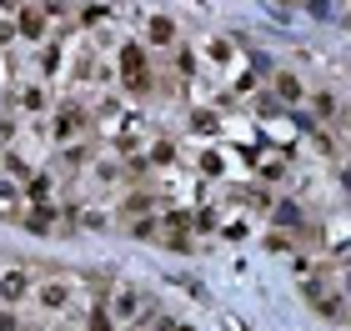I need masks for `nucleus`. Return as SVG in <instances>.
<instances>
[{
  "instance_id": "4468645a",
  "label": "nucleus",
  "mask_w": 351,
  "mask_h": 331,
  "mask_svg": "<svg viewBox=\"0 0 351 331\" xmlns=\"http://www.w3.org/2000/svg\"><path fill=\"white\" fill-rule=\"evenodd\" d=\"M281 226H286V231H301V216H296V206H281Z\"/></svg>"
},
{
  "instance_id": "f8f14e48",
  "label": "nucleus",
  "mask_w": 351,
  "mask_h": 331,
  "mask_svg": "<svg viewBox=\"0 0 351 331\" xmlns=\"http://www.w3.org/2000/svg\"><path fill=\"white\" fill-rule=\"evenodd\" d=\"M25 191H30V201H45V196H51V181H45V176H30Z\"/></svg>"
},
{
  "instance_id": "9d476101",
  "label": "nucleus",
  "mask_w": 351,
  "mask_h": 331,
  "mask_svg": "<svg viewBox=\"0 0 351 331\" xmlns=\"http://www.w3.org/2000/svg\"><path fill=\"white\" fill-rule=\"evenodd\" d=\"M21 106L25 110H45V86H25L21 90Z\"/></svg>"
},
{
  "instance_id": "2eb2a0df",
  "label": "nucleus",
  "mask_w": 351,
  "mask_h": 331,
  "mask_svg": "<svg viewBox=\"0 0 351 331\" xmlns=\"http://www.w3.org/2000/svg\"><path fill=\"white\" fill-rule=\"evenodd\" d=\"M25 231H30V236H45V231H51V226H45V211L30 216V221H25Z\"/></svg>"
},
{
  "instance_id": "20e7f679",
  "label": "nucleus",
  "mask_w": 351,
  "mask_h": 331,
  "mask_svg": "<svg viewBox=\"0 0 351 331\" xmlns=\"http://www.w3.org/2000/svg\"><path fill=\"white\" fill-rule=\"evenodd\" d=\"M306 101V86H301L296 71H276V106H301Z\"/></svg>"
},
{
  "instance_id": "ddd939ff",
  "label": "nucleus",
  "mask_w": 351,
  "mask_h": 331,
  "mask_svg": "<svg viewBox=\"0 0 351 331\" xmlns=\"http://www.w3.org/2000/svg\"><path fill=\"white\" fill-rule=\"evenodd\" d=\"M151 231H156V221H151V216H136V221H131V236H141V241H146Z\"/></svg>"
},
{
  "instance_id": "423d86ee",
  "label": "nucleus",
  "mask_w": 351,
  "mask_h": 331,
  "mask_svg": "<svg viewBox=\"0 0 351 331\" xmlns=\"http://www.w3.org/2000/svg\"><path fill=\"white\" fill-rule=\"evenodd\" d=\"M0 296L15 306V302H25L30 296V276L21 271V266H10V271H0Z\"/></svg>"
},
{
  "instance_id": "f257e3e1",
  "label": "nucleus",
  "mask_w": 351,
  "mask_h": 331,
  "mask_svg": "<svg viewBox=\"0 0 351 331\" xmlns=\"http://www.w3.org/2000/svg\"><path fill=\"white\" fill-rule=\"evenodd\" d=\"M10 21H15V36H21V40H40L51 15H45V5H21V10L10 15Z\"/></svg>"
},
{
  "instance_id": "0eeeda50",
  "label": "nucleus",
  "mask_w": 351,
  "mask_h": 331,
  "mask_svg": "<svg viewBox=\"0 0 351 331\" xmlns=\"http://www.w3.org/2000/svg\"><path fill=\"white\" fill-rule=\"evenodd\" d=\"M36 302L45 311H60V306H71V281H45V286L36 291Z\"/></svg>"
},
{
  "instance_id": "7ed1b4c3",
  "label": "nucleus",
  "mask_w": 351,
  "mask_h": 331,
  "mask_svg": "<svg viewBox=\"0 0 351 331\" xmlns=\"http://www.w3.org/2000/svg\"><path fill=\"white\" fill-rule=\"evenodd\" d=\"M106 311H110L116 321H136V317H141V291H136V286H116V296L106 302Z\"/></svg>"
},
{
  "instance_id": "f3484780",
  "label": "nucleus",
  "mask_w": 351,
  "mask_h": 331,
  "mask_svg": "<svg viewBox=\"0 0 351 331\" xmlns=\"http://www.w3.org/2000/svg\"><path fill=\"white\" fill-rule=\"evenodd\" d=\"M191 125H196V131H211L216 116H211V110H196V121H191Z\"/></svg>"
},
{
  "instance_id": "6ab92c4d",
  "label": "nucleus",
  "mask_w": 351,
  "mask_h": 331,
  "mask_svg": "<svg viewBox=\"0 0 351 331\" xmlns=\"http://www.w3.org/2000/svg\"><path fill=\"white\" fill-rule=\"evenodd\" d=\"M341 186H346V191H351V161L341 166Z\"/></svg>"
},
{
  "instance_id": "39448f33",
  "label": "nucleus",
  "mask_w": 351,
  "mask_h": 331,
  "mask_svg": "<svg viewBox=\"0 0 351 331\" xmlns=\"http://www.w3.org/2000/svg\"><path fill=\"white\" fill-rule=\"evenodd\" d=\"M81 131H86V110L60 106V110H56V140H75Z\"/></svg>"
},
{
  "instance_id": "6e6552de",
  "label": "nucleus",
  "mask_w": 351,
  "mask_h": 331,
  "mask_svg": "<svg viewBox=\"0 0 351 331\" xmlns=\"http://www.w3.org/2000/svg\"><path fill=\"white\" fill-rule=\"evenodd\" d=\"M146 40L151 45H176V21L171 15H151L146 21Z\"/></svg>"
},
{
  "instance_id": "9b49d317",
  "label": "nucleus",
  "mask_w": 351,
  "mask_h": 331,
  "mask_svg": "<svg viewBox=\"0 0 351 331\" xmlns=\"http://www.w3.org/2000/svg\"><path fill=\"white\" fill-rule=\"evenodd\" d=\"M90 331H110V311H106V302L90 306Z\"/></svg>"
},
{
  "instance_id": "1a4fd4ad",
  "label": "nucleus",
  "mask_w": 351,
  "mask_h": 331,
  "mask_svg": "<svg viewBox=\"0 0 351 331\" xmlns=\"http://www.w3.org/2000/svg\"><path fill=\"white\" fill-rule=\"evenodd\" d=\"M311 116H316V121H331V116H337V96L316 90V96H311ZM311 116H306V121H311Z\"/></svg>"
},
{
  "instance_id": "a211bd4d",
  "label": "nucleus",
  "mask_w": 351,
  "mask_h": 331,
  "mask_svg": "<svg viewBox=\"0 0 351 331\" xmlns=\"http://www.w3.org/2000/svg\"><path fill=\"white\" fill-rule=\"evenodd\" d=\"M15 36V21H0V40H10Z\"/></svg>"
},
{
  "instance_id": "aec40b11",
  "label": "nucleus",
  "mask_w": 351,
  "mask_h": 331,
  "mask_svg": "<svg viewBox=\"0 0 351 331\" xmlns=\"http://www.w3.org/2000/svg\"><path fill=\"white\" fill-rule=\"evenodd\" d=\"M171 331H191V326H171Z\"/></svg>"
},
{
  "instance_id": "f03ea898",
  "label": "nucleus",
  "mask_w": 351,
  "mask_h": 331,
  "mask_svg": "<svg viewBox=\"0 0 351 331\" xmlns=\"http://www.w3.org/2000/svg\"><path fill=\"white\" fill-rule=\"evenodd\" d=\"M121 66H125V86L141 96V90L151 86V71H146V56H141V45H125V51H121Z\"/></svg>"
},
{
  "instance_id": "dca6fc26",
  "label": "nucleus",
  "mask_w": 351,
  "mask_h": 331,
  "mask_svg": "<svg viewBox=\"0 0 351 331\" xmlns=\"http://www.w3.org/2000/svg\"><path fill=\"white\" fill-rule=\"evenodd\" d=\"M106 15H110L106 5H86V10H81V21H86V25H95V21H106Z\"/></svg>"
}]
</instances>
